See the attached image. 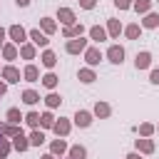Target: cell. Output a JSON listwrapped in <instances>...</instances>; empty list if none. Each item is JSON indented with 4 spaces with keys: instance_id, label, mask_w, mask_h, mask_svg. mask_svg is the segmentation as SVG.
Wrapping results in <instances>:
<instances>
[{
    "instance_id": "obj_1",
    "label": "cell",
    "mask_w": 159,
    "mask_h": 159,
    "mask_svg": "<svg viewBox=\"0 0 159 159\" xmlns=\"http://www.w3.org/2000/svg\"><path fill=\"white\" fill-rule=\"evenodd\" d=\"M107 55H109V60H112V62H117V65L124 60V50H122V47H117V45H114V47H109V52H107Z\"/></svg>"
},
{
    "instance_id": "obj_14",
    "label": "cell",
    "mask_w": 159,
    "mask_h": 159,
    "mask_svg": "<svg viewBox=\"0 0 159 159\" xmlns=\"http://www.w3.org/2000/svg\"><path fill=\"white\" fill-rule=\"evenodd\" d=\"M42 62H45L47 67H52V65H55V55H52V52H45V55H42Z\"/></svg>"
},
{
    "instance_id": "obj_8",
    "label": "cell",
    "mask_w": 159,
    "mask_h": 159,
    "mask_svg": "<svg viewBox=\"0 0 159 159\" xmlns=\"http://www.w3.org/2000/svg\"><path fill=\"white\" fill-rule=\"evenodd\" d=\"M87 62H89V65H97V62H99V50H89V52H87Z\"/></svg>"
},
{
    "instance_id": "obj_34",
    "label": "cell",
    "mask_w": 159,
    "mask_h": 159,
    "mask_svg": "<svg viewBox=\"0 0 159 159\" xmlns=\"http://www.w3.org/2000/svg\"><path fill=\"white\" fill-rule=\"evenodd\" d=\"M5 57H10V60H12V57H15V50H12V47H5Z\"/></svg>"
},
{
    "instance_id": "obj_23",
    "label": "cell",
    "mask_w": 159,
    "mask_h": 159,
    "mask_svg": "<svg viewBox=\"0 0 159 159\" xmlns=\"http://www.w3.org/2000/svg\"><path fill=\"white\" fill-rule=\"evenodd\" d=\"M134 7H137L139 12H144V10L149 7V0H137V2H134Z\"/></svg>"
},
{
    "instance_id": "obj_36",
    "label": "cell",
    "mask_w": 159,
    "mask_h": 159,
    "mask_svg": "<svg viewBox=\"0 0 159 159\" xmlns=\"http://www.w3.org/2000/svg\"><path fill=\"white\" fill-rule=\"evenodd\" d=\"M22 55L25 57H32V47H22Z\"/></svg>"
},
{
    "instance_id": "obj_30",
    "label": "cell",
    "mask_w": 159,
    "mask_h": 159,
    "mask_svg": "<svg viewBox=\"0 0 159 159\" xmlns=\"http://www.w3.org/2000/svg\"><path fill=\"white\" fill-rule=\"evenodd\" d=\"M7 149H10V147H7V144L0 139V159H5V157H7Z\"/></svg>"
},
{
    "instance_id": "obj_26",
    "label": "cell",
    "mask_w": 159,
    "mask_h": 159,
    "mask_svg": "<svg viewBox=\"0 0 159 159\" xmlns=\"http://www.w3.org/2000/svg\"><path fill=\"white\" fill-rule=\"evenodd\" d=\"M7 119H10V122H20V112H17V109H10V112H7Z\"/></svg>"
},
{
    "instance_id": "obj_37",
    "label": "cell",
    "mask_w": 159,
    "mask_h": 159,
    "mask_svg": "<svg viewBox=\"0 0 159 159\" xmlns=\"http://www.w3.org/2000/svg\"><path fill=\"white\" fill-rule=\"evenodd\" d=\"M94 5V0H82V7H92Z\"/></svg>"
},
{
    "instance_id": "obj_24",
    "label": "cell",
    "mask_w": 159,
    "mask_h": 159,
    "mask_svg": "<svg viewBox=\"0 0 159 159\" xmlns=\"http://www.w3.org/2000/svg\"><path fill=\"white\" fill-rule=\"evenodd\" d=\"M157 22H159V17H157V15H149V17L144 20V25H147V27H154Z\"/></svg>"
},
{
    "instance_id": "obj_11",
    "label": "cell",
    "mask_w": 159,
    "mask_h": 159,
    "mask_svg": "<svg viewBox=\"0 0 159 159\" xmlns=\"http://www.w3.org/2000/svg\"><path fill=\"white\" fill-rule=\"evenodd\" d=\"M25 77H27L30 82H35V80H37V67H32V65H30V67L25 70Z\"/></svg>"
},
{
    "instance_id": "obj_39",
    "label": "cell",
    "mask_w": 159,
    "mask_h": 159,
    "mask_svg": "<svg viewBox=\"0 0 159 159\" xmlns=\"http://www.w3.org/2000/svg\"><path fill=\"white\" fill-rule=\"evenodd\" d=\"M2 37H5V30H2V27H0V42H2Z\"/></svg>"
},
{
    "instance_id": "obj_31",
    "label": "cell",
    "mask_w": 159,
    "mask_h": 159,
    "mask_svg": "<svg viewBox=\"0 0 159 159\" xmlns=\"http://www.w3.org/2000/svg\"><path fill=\"white\" fill-rule=\"evenodd\" d=\"M127 35H129V37H137V35H139V27H137V25L127 27Z\"/></svg>"
},
{
    "instance_id": "obj_38",
    "label": "cell",
    "mask_w": 159,
    "mask_h": 159,
    "mask_svg": "<svg viewBox=\"0 0 159 159\" xmlns=\"http://www.w3.org/2000/svg\"><path fill=\"white\" fill-rule=\"evenodd\" d=\"M27 2H30V0H17V5H27Z\"/></svg>"
},
{
    "instance_id": "obj_9",
    "label": "cell",
    "mask_w": 159,
    "mask_h": 159,
    "mask_svg": "<svg viewBox=\"0 0 159 159\" xmlns=\"http://www.w3.org/2000/svg\"><path fill=\"white\" fill-rule=\"evenodd\" d=\"M5 77H7V82H17L20 72H17V70H12V67H7V70H5Z\"/></svg>"
},
{
    "instance_id": "obj_33",
    "label": "cell",
    "mask_w": 159,
    "mask_h": 159,
    "mask_svg": "<svg viewBox=\"0 0 159 159\" xmlns=\"http://www.w3.org/2000/svg\"><path fill=\"white\" fill-rule=\"evenodd\" d=\"M114 5H117V7H122V10H124V7H129V0H114Z\"/></svg>"
},
{
    "instance_id": "obj_19",
    "label": "cell",
    "mask_w": 159,
    "mask_h": 159,
    "mask_svg": "<svg viewBox=\"0 0 159 159\" xmlns=\"http://www.w3.org/2000/svg\"><path fill=\"white\" fill-rule=\"evenodd\" d=\"M137 147H142L144 152H152L154 147H152V142H147V139H137Z\"/></svg>"
},
{
    "instance_id": "obj_7",
    "label": "cell",
    "mask_w": 159,
    "mask_h": 159,
    "mask_svg": "<svg viewBox=\"0 0 159 159\" xmlns=\"http://www.w3.org/2000/svg\"><path fill=\"white\" fill-rule=\"evenodd\" d=\"M30 37H32L37 45H47V37H45V35H40V30H32V32H30Z\"/></svg>"
},
{
    "instance_id": "obj_15",
    "label": "cell",
    "mask_w": 159,
    "mask_h": 159,
    "mask_svg": "<svg viewBox=\"0 0 159 159\" xmlns=\"http://www.w3.org/2000/svg\"><path fill=\"white\" fill-rule=\"evenodd\" d=\"M80 80H82V82H92V80H94V75H92L89 70H82V72H80Z\"/></svg>"
},
{
    "instance_id": "obj_13",
    "label": "cell",
    "mask_w": 159,
    "mask_h": 159,
    "mask_svg": "<svg viewBox=\"0 0 159 159\" xmlns=\"http://www.w3.org/2000/svg\"><path fill=\"white\" fill-rule=\"evenodd\" d=\"M22 99H25V102H27V104H35V102H37V94H35V92H30V89H27V92H25V94H22Z\"/></svg>"
},
{
    "instance_id": "obj_3",
    "label": "cell",
    "mask_w": 159,
    "mask_h": 159,
    "mask_svg": "<svg viewBox=\"0 0 159 159\" xmlns=\"http://www.w3.org/2000/svg\"><path fill=\"white\" fill-rule=\"evenodd\" d=\"M80 50H84V40H72V42H67V52H80Z\"/></svg>"
},
{
    "instance_id": "obj_35",
    "label": "cell",
    "mask_w": 159,
    "mask_h": 159,
    "mask_svg": "<svg viewBox=\"0 0 159 159\" xmlns=\"http://www.w3.org/2000/svg\"><path fill=\"white\" fill-rule=\"evenodd\" d=\"M152 82H154V84H159V70H154V72H152Z\"/></svg>"
},
{
    "instance_id": "obj_10",
    "label": "cell",
    "mask_w": 159,
    "mask_h": 159,
    "mask_svg": "<svg viewBox=\"0 0 159 159\" xmlns=\"http://www.w3.org/2000/svg\"><path fill=\"white\" fill-rule=\"evenodd\" d=\"M60 20H62V22H67V25H70V22H72V20H75V15H72V12H70V10H60Z\"/></svg>"
},
{
    "instance_id": "obj_32",
    "label": "cell",
    "mask_w": 159,
    "mask_h": 159,
    "mask_svg": "<svg viewBox=\"0 0 159 159\" xmlns=\"http://www.w3.org/2000/svg\"><path fill=\"white\" fill-rule=\"evenodd\" d=\"M42 124H45V127H52V117H50V114H42Z\"/></svg>"
},
{
    "instance_id": "obj_22",
    "label": "cell",
    "mask_w": 159,
    "mask_h": 159,
    "mask_svg": "<svg viewBox=\"0 0 159 159\" xmlns=\"http://www.w3.org/2000/svg\"><path fill=\"white\" fill-rule=\"evenodd\" d=\"M52 152H55V154H62V152H65V142H62V139L55 142V144H52Z\"/></svg>"
},
{
    "instance_id": "obj_25",
    "label": "cell",
    "mask_w": 159,
    "mask_h": 159,
    "mask_svg": "<svg viewBox=\"0 0 159 159\" xmlns=\"http://www.w3.org/2000/svg\"><path fill=\"white\" fill-rule=\"evenodd\" d=\"M42 82H45L47 87H55V84H57V77H55V75H47V77H45Z\"/></svg>"
},
{
    "instance_id": "obj_6",
    "label": "cell",
    "mask_w": 159,
    "mask_h": 159,
    "mask_svg": "<svg viewBox=\"0 0 159 159\" xmlns=\"http://www.w3.org/2000/svg\"><path fill=\"white\" fill-rule=\"evenodd\" d=\"M149 52H142V55H137V67H149Z\"/></svg>"
},
{
    "instance_id": "obj_21",
    "label": "cell",
    "mask_w": 159,
    "mask_h": 159,
    "mask_svg": "<svg viewBox=\"0 0 159 159\" xmlns=\"http://www.w3.org/2000/svg\"><path fill=\"white\" fill-rule=\"evenodd\" d=\"M40 119H42V117H40V114H35V112H30V114H27V124H32V127H35Z\"/></svg>"
},
{
    "instance_id": "obj_42",
    "label": "cell",
    "mask_w": 159,
    "mask_h": 159,
    "mask_svg": "<svg viewBox=\"0 0 159 159\" xmlns=\"http://www.w3.org/2000/svg\"><path fill=\"white\" fill-rule=\"evenodd\" d=\"M42 159H55V157H52V154H47V157H42Z\"/></svg>"
},
{
    "instance_id": "obj_12",
    "label": "cell",
    "mask_w": 159,
    "mask_h": 159,
    "mask_svg": "<svg viewBox=\"0 0 159 159\" xmlns=\"http://www.w3.org/2000/svg\"><path fill=\"white\" fill-rule=\"evenodd\" d=\"M70 157H72V159H84V149H82V147H72Z\"/></svg>"
},
{
    "instance_id": "obj_18",
    "label": "cell",
    "mask_w": 159,
    "mask_h": 159,
    "mask_svg": "<svg viewBox=\"0 0 159 159\" xmlns=\"http://www.w3.org/2000/svg\"><path fill=\"white\" fill-rule=\"evenodd\" d=\"M45 142V137L40 134V132H32V137H30V144H42Z\"/></svg>"
},
{
    "instance_id": "obj_40",
    "label": "cell",
    "mask_w": 159,
    "mask_h": 159,
    "mask_svg": "<svg viewBox=\"0 0 159 159\" xmlns=\"http://www.w3.org/2000/svg\"><path fill=\"white\" fill-rule=\"evenodd\" d=\"M127 159H139V157H137V154H129V157H127Z\"/></svg>"
},
{
    "instance_id": "obj_29",
    "label": "cell",
    "mask_w": 159,
    "mask_h": 159,
    "mask_svg": "<svg viewBox=\"0 0 159 159\" xmlns=\"http://www.w3.org/2000/svg\"><path fill=\"white\" fill-rule=\"evenodd\" d=\"M47 104H50V107H57V104H60V97H57V94H50V97H47Z\"/></svg>"
},
{
    "instance_id": "obj_17",
    "label": "cell",
    "mask_w": 159,
    "mask_h": 159,
    "mask_svg": "<svg viewBox=\"0 0 159 159\" xmlns=\"http://www.w3.org/2000/svg\"><path fill=\"white\" fill-rule=\"evenodd\" d=\"M67 129H70L67 122H57V124H55V132H57V134H67Z\"/></svg>"
},
{
    "instance_id": "obj_2",
    "label": "cell",
    "mask_w": 159,
    "mask_h": 159,
    "mask_svg": "<svg viewBox=\"0 0 159 159\" xmlns=\"http://www.w3.org/2000/svg\"><path fill=\"white\" fill-rule=\"evenodd\" d=\"M10 35H12V40H15V42H22V40H25V30H22V27H17V25H15V27H10Z\"/></svg>"
},
{
    "instance_id": "obj_41",
    "label": "cell",
    "mask_w": 159,
    "mask_h": 159,
    "mask_svg": "<svg viewBox=\"0 0 159 159\" xmlns=\"http://www.w3.org/2000/svg\"><path fill=\"white\" fill-rule=\"evenodd\" d=\"M2 92H5V84H0V94H2Z\"/></svg>"
},
{
    "instance_id": "obj_28",
    "label": "cell",
    "mask_w": 159,
    "mask_h": 159,
    "mask_svg": "<svg viewBox=\"0 0 159 159\" xmlns=\"http://www.w3.org/2000/svg\"><path fill=\"white\" fill-rule=\"evenodd\" d=\"M65 35H67V37H70V35H82V27H67Z\"/></svg>"
},
{
    "instance_id": "obj_4",
    "label": "cell",
    "mask_w": 159,
    "mask_h": 159,
    "mask_svg": "<svg viewBox=\"0 0 159 159\" xmlns=\"http://www.w3.org/2000/svg\"><path fill=\"white\" fill-rule=\"evenodd\" d=\"M75 122H77L80 127H87V124H89L92 119H89V114H87V112H77V117H75Z\"/></svg>"
},
{
    "instance_id": "obj_5",
    "label": "cell",
    "mask_w": 159,
    "mask_h": 159,
    "mask_svg": "<svg viewBox=\"0 0 159 159\" xmlns=\"http://www.w3.org/2000/svg\"><path fill=\"white\" fill-rule=\"evenodd\" d=\"M12 147H15L17 152H25V149H27V142H25V137H22V134H17V137H15V142H12Z\"/></svg>"
},
{
    "instance_id": "obj_20",
    "label": "cell",
    "mask_w": 159,
    "mask_h": 159,
    "mask_svg": "<svg viewBox=\"0 0 159 159\" xmlns=\"http://www.w3.org/2000/svg\"><path fill=\"white\" fill-rule=\"evenodd\" d=\"M92 37L94 40H104V30L102 27H92Z\"/></svg>"
},
{
    "instance_id": "obj_16",
    "label": "cell",
    "mask_w": 159,
    "mask_h": 159,
    "mask_svg": "<svg viewBox=\"0 0 159 159\" xmlns=\"http://www.w3.org/2000/svg\"><path fill=\"white\" fill-rule=\"evenodd\" d=\"M94 112H97L99 117H107V114H109V107H107V104H97V107H94Z\"/></svg>"
},
{
    "instance_id": "obj_43",
    "label": "cell",
    "mask_w": 159,
    "mask_h": 159,
    "mask_svg": "<svg viewBox=\"0 0 159 159\" xmlns=\"http://www.w3.org/2000/svg\"><path fill=\"white\" fill-rule=\"evenodd\" d=\"M0 134H2V132H0Z\"/></svg>"
},
{
    "instance_id": "obj_27",
    "label": "cell",
    "mask_w": 159,
    "mask_h": 159,
    "mask_svg": "<svg viewBox=\"0 0 159 159\" xmlns=\"http://www.w3.org/2000/svg\"><path fill=\"white\" fill-rule=\"evenodd\" d=\"M109 32H112V35H119V22H117V20L109 22Z\"/></svg>"
}]
</instances>
